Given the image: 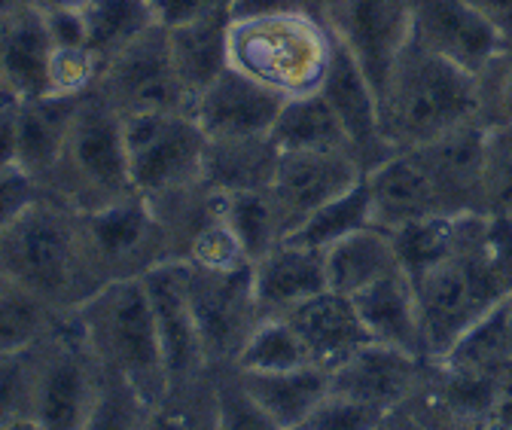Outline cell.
<instances>
[{"mask_svg": "<svg viewBox=\"0 0 512 430\" xmlns=\"http://www.w3.org/2000/svg\"><path fill=\"white\" fill-rule=\"evenodd\" d=\"M381 409L366 406L354 397L330 391L324 400L314 406V412L305 418L299 430H372L381 421Z\"/></svg>", "mask_w": 512, "mask_h": 430, "instance_id": "41", "label": "cell"}, {"mask_svg": "<svg viewBox=\"0 0 512 430\" xmlns=\"http://www.w3.org/2000/svg\"><path fill=\"white\" fill-rule=\"evenodd\" d=\"M74 318L101 370L132 385L150 406L168 397V370L144 278L119 281L89 296Z\"/></svg>", "mask_w": 512, "mask_h": 430, "instance_id": "4", "label": "cell"}, {"mask_svg": "<svg viewBox=\"0 0 512 430\" xmlns=\"http://www.w3.org/2000/svg\"><path fill=\"white\" fill-rule=\"evenodd\" d=\"M0 266L7 278L71 315L86 302L80 263V211L52 196H40L4 235H0Z\"/></svg>", "mask_w": 512, "mask_h": 430, "instance_id": "6", "label": "cell"}, {"mask_svg": "<svg viewBox=\"0 0 512 430\" xmlns=\"http://www.w3.org/2000/svg\"><path fill=\"white\" fill-rule=\"evenodd\" d=\"M22 7H31V0H0V16H7V13H16Z\"/></svg>", "mask_w": 512, "mask_h": 430, "instance_id": "49", "label": "cell"}, {"mask_svg": "<svg viewBox=\"0 0 512 430\" xmlns=\"http://www.w3.org/2000/svg\"><path fill=\"white\" fill-rule=\"evenodd\" d=\"M10 284H13V281L7 278V272H4V266H0V293H4V290H7Z\"/></svg>", "mask_w": 512, "mask_h": 430, "instance_id": "51", "label": "cell"}, {"mask_svg": "<svg viewBox=\"0 0 512 430\" xmlns=\"http://www.w3.org/2000/svg\"><path fill=\"white\" fill-rule=\"evenodd\" d=\"M366 226H375V220H372V199H369L366 174H363L360 183H354L348 193L327 202L320 211H314L287 238L296 241V244H305V248H314V251H327V248H333L336 241H342L345 235L360 232Z\"/></svg>", "mask_w": 512, "mask_h": 430, "instance_id": "32", "label": "cell"}, {"mask_svg": "<svg viewBox=\"0 0 512 430\" xmlns=\"http://www.w3.org/2000/svg\"><path fill=\"white\" fill-rule=\"evenodd\" d=\"M144 287L150 296V309L165 354L168 391L199 385L202 379L211 376V366L199 336L196 312H192L186 263L174 260L153 269L150 275H144Z\"/></svg>", "mask_w": 512, "mask_h": 430, "instance_id": "12", "label": "cell"}, {"mask_svg": "<svg viewBox=\"0 0 512 430\" xmlns=\"http://www.w3.org/2000/svg\"><path fill=\"white\" fill-rule=\"evenodd\" d=\"M34 412V360L31 348L0 354V427L28 421Z\"/></svg>", "mask_w": 512, "mask_h": 430, "instance_id": "39", "label": "cell"}, {"mask_svg": "<svg viewBox=\"0 0 512 430\" xmlns=\"http://www.w3.org/2000/svg\"><path fill=\"white\" fill-rule=\"evenodd\" d=\"M150 403L119 376L104 373V385L98 403L83 424V430H147Z\"/></svg>", "mask_w": 512, "mask_h": 430, "instance_id": "38", "label": "cell"}, {"mask_svg": "<svg viewBox=\"0 0 512 430\" xmlns=\"http://www.w3.org/2000/svg\"><path fill=\"white\" fill-rule=\"evenodd\" d=\"M0 430H43L34 418H28V421H19V424H10V427H0Z\"/></svg>", "mask_w": 512, "mask_h": 430, "instance_id": "50", "label": "cell"}, {"mask_svg": "<svg viewBox=\"0 0 512 430\" xmlns=\"http://www.w3.org/2000/svg\"><path fill=\"white\" fill-rule=\"evenodd\" d=\"M482 214L512 217V126H485Z\"/></svg>", "mask_w": 512, "mask_h": 430, "instance_id": "36", "label": "cell"}, {"mask_svg": "<svg viewBox=\"0 0 512 430\" xmlns=\"http://www.w3.org/2000/svg\"><path fill=\"white\" fill-rule=\"evenodd\" d=\"M128 168L141 199H162L205 180L208 135L189 110L122 119Z\"/></svg>", "mask_w": 512, "mask_h": 430, "instance_id": "9", "label": "cell"}, {"mask_svg": "<svg viewBox=\"0 0 512 430\" xmlns=\"http://www.w3.org/2000/svg\"><path fill=\"white\" fill-rule=\"evenodd\" d=\"M272 141L281 150H342V153H351V144L345 138L342 122L336 119L333 107L327 104V98L320 92L284 101L275 126H272Z\"/></svg>", "mask_w": 512, "mask_h": 430, "instance_id": "30", "label": "cell"}, {"mask_svg": "<svg viewBox=\"0 0 512 430\" xmlns=\"http://www.w3.org/2000/svg\"><path fill=\"white\" fill-rule=\"evenodd\" d=\"M19 165V122H16V101L0 107V168Z\"/></svg>", "mask_w": 512, "mask_h": 430, "instance_id": "44", "label": "cell"}, {"mask_svg": "<svg viewBox=\"0 0 512 430\" xmlns=\"http://www.w3.org/2000/svg\"><path fill=\"white\" fill-rule=\"evenodd\" d=\"M351 299H354V309H357L372 342L388 345V348H400L406 354L427 360L415 284L403 269L369 284L366 290H360Z\"/></svg>", "mask_w": 512, "mask_h": 430, "instance_id": "23", "label": "cell"}, {"mask_svg": "<svg viewBox=\"0 0 512 430\" xmlns=\"http://www.w3.org/2000/svg\"><path fill=\"white\" fill-rule=\"evenodd\" d=\"M503 40L512 43V0H464Z\"/></svg>", "mask_w": 512, "mask_h": 430, "instance_id": "45", "label": "cell"}, {"mask_svg": "<svg viewBox=\"0 0 512 430\" xmlns=\"http://www.w3.org/2000/svg\"><path fill=\"white\" fill-rule=\"evenodd\" d=\"M34 412L43 430H83L89 421L104 370L92 354L74 312L64 315L34 348Z\"/></svg>", "mask_w": 512, "mask_h": 430, "instance_id": "8", "label": "cell"}, {"mask_svg": "<svg viewBox=\"0 0 512 430\" xmlns=\"http://www.w3.org/2000/svg\"><path fill=\"white\" fill-rule=\"evenodd\" d=\"M235 10V0H156V16L159 25H180L192 19H205V16H220Z\"/></svg>", "mask_w": 512, "mask_h": 430, "instance_id": "43", "label": "cell"}, {"mask_svg": "<svg viewBox=\"0 0 512 430\" xmlns=\"http://www.w3.org/2000/svg\"><path fill=\"white\" fill-rule=\"evenodd\" d=\"M412 284L421 309L427 360L436 363L512 293L488 251V217L470 214L455 251L415 275Z\"/></svg>", "mask_w": 512, "mask_h": 430, "instance_id": "2", "label": "cell"}, {"mask_svg": "<svg viewBox=\"0 0 512 430\" xmlns=\"http://www.w3.org/2000/svg\"><path fill=\"white\" fill-rule=\"evenodd\" d=\"M31 4L43 13H80L89 0H31Z\"/></svg>", "mask_w": 512, "mask_h": 430, "instance_id": "47", "label": "cell"}, {"mask_svg": "<svg viewBox=\"0 0 512 430\" xmlns=\"http://www.w3.org/2000/svg\"><path fill=\"white\" fill-rule=\"evenodd\" d=\"M372 430H433V427L415 412L412 403H403V406H397L391 412H384L381 421Z\"/></svg>", "mask_w": 512, "mask_h": 430, "instance_id": "46", "label": "cell"}, {"mask_svg": "<svg viewBox=\"0 0 512 430\" xmlns=\"http://www.w3.org/2000/svg\"><path fill=\"white\" fill-rule=\"evenodd\" d=\"M330 290L324 251L305 248L290 238L253 263V293L263 318H284L305 299Z\"/></svg>", "mask_w": 512, "mask_h": 430, "instance_id": "22", "label": "cell"}, {"mask_svg": "<svg viewBox=\"0 0 512 430\" xmlns=\"http://www.w3.org/2000/svg\"><path fill=\"white\" fill-rule=\"evenodd\" d=\"M284 318L299 333L311 357V366H317V370H324V373H333L342 360H348L354 351L372 342L354 309V299L336 290H324L305 299Z\"/></svg>", "mask_w": 512, "mask_h": 430, "instance_id": "21", "label": "cell"}, {"mask_svg": "<svg viewBox=\"0 0 512 430\" xmlns=\"http://www.w3.org/2000/svg\"><path fill=\"white\" fill-rule=\"evenodd\" d=\"M186 275L208 366L211 370L235 366L244 342L263 321L260 302L253 293V266L238 263L214 269L186 263Z\"/></svg>", "mask_w": 512, "mask_h": 430, "instance_id": "10", "label": "cell"}, {"mask_svg": "<svg viewBox=\"0 0 512 430\" xmlns=\"http://www.w3.org/2000/svg\"><path fill=\"white\" fill-rule=\"evenodd\" d=\"M43 193L80 214L138 199L128 168L122 116L92 89L80 98L68 141L43 180Z\"/></svg>", "mask_w": 512, "mask_h": 430, "instance_id": "5", "label": "cell"}, {"mask_svg": "<svg viewBox=\"0 0 512 430\" xmlns=\"http://www.w3.org/2000/svg\"><path fill=\"white\" fill-rule=\"evenodd\" d=\"M324 260H327V284L342 296H357L369 284L400 269L394 238L381 226H366L360 232L345 235L333 248L324 251Z\"/></svg>", "mask_w": 512, "mask_h": 430, "instance_id": "27", "label": "cell"}, {"mask_svg": "<svg viewBox=\"0 0 512 430\" xmlns=\"http://www.w3.org/2000/svg\"><path fill=\"white\" fill-rule=\"evenodd\" d=\"M327 25L378 92L409 43L412 0H336L327 13Z\"/></svg>", "mask_w": 512, "mask_h": 430, "instance_id": "14", "label": "cell"}, {"mask_svg": "<svg viewBox=\"0 0 512 430\" xmlns=\"http://www.w3.org/2000/svg\"><path fill=\"white\" fill-rule=\"evenodd\" d=\"M278 159L281 147L272 141V135L217 138L208 141L205 183L217 193L269 190L278 171Z\"/></svg>", "mask_w": 512, "mask_h": 430, "instance_id": "26", "label": "cell"}, {"mask_svg": "<svg viewBox=\"0 0 512 430\" xmlns=\"http://www.w3.org/2000/svg\"><path fill=\"white\" fill-rule=\"evenodd\" d=\"M409 40L473 77L509 43L464 0H412Z\"/></svg>", "mask_w": 512, "mask_h": 430, "instance_id": "17", "label": "cell"}, {"mask_svg": "<svg viewBox=\"0 0 512 430\" xmlns=\"http://www.w3.org/2000/svg\"><path fill=\"white\" fill-rule=\"evenodd\" d=\"M333 107L336 119L342 122L345 138L351 144V153L363 165V171H372L394 153L388 135L381 126V107L378 92L369 83L366 71L357 65V58L336 40L327 77L317 89Z\"/></svg>", "mask_w": 512, "mask_h": 430, "instance_id": "16", "label": "cell"}, {"mask_svg": "<svg viewBox=\"0 0 512 430\" xmlns=\"http://www.w3.org/2000/svg\"><path fill=\"white\" fill-rule=\"evenodd\" d=\"M467 217L470 214H461V217H424V220H415L409 226L394 229L391 238H394V248H397L400 269L409 278H415L424 269H430L433 263H439L445 254H452L455 244L461 241Z\"/></svg>", "mask_w": 512, "mask_h": 430, "instance_id": "34", "label": "cell"}, {"mask_svg": "<svg viewBox=\"0 0 512 430\" xmlns=\"http://www.w3.org/2000/svg\"><path fill=\"white\" fill-rule=\"evenodd\" d=\"M366 190L372 199L375 226L388 232L424 217H455L448 211L433 168L418 147L394 150L381 165L366 171Z\"/></svg>", "mask_w": 512, "mask_h": 430, "instance_id": "15", "label": "cell"}, {"mask_svg": "<svg viewBox=\"0 0 512 430\" xmlns=\"http://www.w3.org/2000/svg\"><path fill=\"white\" fill-rule=\"evenodd\" d=\"M427 370L430 360L369 342L330 373V391L354 397L381 412H391L421 391Z\"/></svg>", "mask_w": 512, "mask_h": 430, "instance_id": "18", "label": "cell"}, {"mask_svg": "<svg viewBox=\"0 0 512 430\" xmlns=\"http://www.w3.org/2000/svg\"><path fill=\"white\" fill-rule=\"evenodd\" d=\"M92 92L110 104L122 119L141 113L189 110V95L177 77L168 49V34L162 25L150 28L132 46L101 65Z\"/></svg>", "mask_w": 512, "mask_h": 430, "instance_id": "11", "label": "cell"}, {"mask_svg": "<svg viewBox=\"0 0 512 430\" xmlns=\"http://www.w3.org/2000/svg\"><path fill=\"white\" fill-rule=\"evenodd\" d=\"M223 220L250 266L287 238L269 190L223 193Z\"/></svg>", "mask_w": 512, "mask_h": 430, "instance_id": "31", "label": "cell"}, {"mask_svg": "<svg viewBox=\"0 0 512 430\" xmlns=\"http://www.w3.org/2000/svg\"><path fill=\"white\" fill-rule=\"evenodd\" d=\"M86 95V92H83ZM83 95H43L16 101V122H19V168H25L34 180L49 177Z\"/></svg>", "mask_w": 512, "mask_h": 430, "instance_id": "25", "label": "cell"}, {"mask_svg": "<svg viewBox=\"0 0 512 430\" xmlns=\"http://www.w3.org/2000/svg\"><path fill=\"white\" fill-rule=\"evenodd\" d=\"M7 101H13V98H7V92H4V86H0V107H4Z\"/></svg>", "mask_w": 512, "mask_h": 430, "instance_id": "52", "label": "cell"}, {"mask_svg": "<svg viewBox=\"0 0 512 430\" xmlns=\"http://www.w3.org/2000/svg\"><path fill=\"white\" fill-rule=\"evenodd\" d=\"M381 126L394 150H412L455 135L479 116L476 77L415 40L403 46L378 89Z\"/></svg>", "mask_w": 512, "mask_h": 430, "instance_id": "1", "label": "cell"}, {"mask_svg": "<svg viewBox=\"0 0 512 430\" xmlns=\"http://www.w3.org/2000/svg\"><path fill=\"white\" fill-rule=\"evenodd\" d=\"M229 25L232 16H205L180 25H162L168 34V49L174 58L183 92L189 95V107L226 68H229Z\"/></svg>", "mask_w": 512, "mask_h": 430, "instance_id": "24", "label": "cell"}, {"mask_svg": "<svg viewBox=\"0 0 512 430\" xmlns=\"http://www.w3.org/2000/svg\"><path fill=\"white\" fill-rule=\"evenodd\" d=\"M284 107V98L244 77L235 68H226L196 101L189 113L199 122L208 141L217 138H247L272 135L275 119Z\"/></svg>", "mask_w": 512, "mask_h": 430, "instance_id": "19", "label": "cell"}, {"mask_svg": "<svg viewBox=\"0 0 512 430\" xmlns=\"http://www.w3.org/2000/svg\"><path fill=\"white\" fill-rule=\"evenodd\" d=\"M235 376L247 388V394L284 430H299L305 418L314 412V406L330 394V373L317 370V366H302V370H287V373L235 370Z\"/></svg>", "mask_w": 512, "mask_h": 430, "instance_id": "28", "label": "cell"}, {"mask_svg": "<svg viewBox=\"0 0 512 430\" xmlns=\"http://www.w3.org/2000/svg\"><path fill=\"white\" fill-rule=\"evenodd\" d=\"M363 165L342 150H281L269 196L281 226L293 235L314 211L363 180Z\"/></svg>", "mask_w": 512, "mask_h": 430, "instance_id": "13", "label": "cell"}, {"mask_svg": "<svg viewBox=\"0 0 512 430\" xmlns=\"http://www.w3.org/2000/svg\"><path fill=\"white\" fill-rule=\"evenodd\" d=\"M174 260V244L162 220L141 196L104 211L80 214V263L86 299L110 284L138 281Z\"/></svg>", "mask_w": 512, "mask_h": 430, "instance_id": "7", "label": "cell"}, {"mask_svg": "<svg viewBox=\"0 0 512 430\" xmlns=\"http://www.w3.org/2000/svg\"><path fill=\"white\" fill-rule=\"evenodd\" d=\"M52 52L43 10L31 4L0 16V86L7 98L52 95Z\"/></svg>", "mask_w": 512, "mask_h": 430, "instance_id": "20", "label": "cell"}, {"mask_svg": "<svg viewBox=\"0 0 512 430\" xmlns=\"http://www.w3.org/2000/svg\"><path fill=\"white\" fill-rule=\"evenodd\" d=\"M302 366H311V357L287 318H263L235 360V370L244 373H287Z\"/></svg>", "mask_w": 512, "mask_h": 430, "instance_id": "33", "label": "cell"}, {"mask_svg": "<svg viewBox=\"0 0 512 430\" xmlns=\"http://www.w3.org/2000/svg\"><path fill=\"white\" fill-rule=\"evenodd\" d=\"M333 46L330 25L308 10L235 16L229 25V68L287 101L320 89Z\"/></svg>", "mask_w": 512, "mask_h": 430, "instance_id": "3", "label": "cell"}, {"mask_svg": "<svg viewBox=\"0 0 512 430\" xmlns=\"http://www.w3.org/2000/svg\"><path fill=\"white\" fill-rule=\"evenodd\" d=\"M80 19L86 28V49L98 61V71L159 25L156 0H89L80 10Z\"/></svg>", "mask_w": 512, "mask_h": 430, "instance_id": "29", "label": "cell"}, {"mask_svg": "<svg viewBox=\"0 0 512 430\" xmlns=\"http://www.w3.org/2000/svg\"><path fill=\"white\" fill-rule=\"evenodd\" d=\"M64 315L34 293L10 284L0 293V354H19L34 348Z\"/></svg>", "mask_w": 512, "mask_h": 430, "instance_id": "35", "label": "cell"}, {"mask_svg": "<svg viewBox=\"0 0 512 430\" xmlns=\"http://www.w3.org/2000/svg\"><path fill=\"white\" fill-rule=\"evenodd\" d=\"M43 196L40 180L19 165L0 168V235H4L37 199Z\"/></svg>", "mask_w": 512, "mask_h": 430, "instance_id": "42", "label": "cell"}, {"mask_svg": "<svg viewBox=\"0 0 512 430\" xmlns=\"http://www.w3.org/2000/svg\"><path fill=\"white\" fill-rule=\"evenodd\" d=\"M211 394H214V430H284L247 394L232 366L211 370Z\"/></svg>", "mask_w": 512, "mask_h": 430, "instance_id": "37", "label": "cell"}, {"mask_svg": "<svg viewBox=\"0 0 512 430\" xmlns=\"http://www.w3.org/2000/svg\"><path fill=\"white\" fill-rule=\"evenodd\" d=\"M482 126H512V43L476 74Z\"/></svg>", "mask_w": 512, "mask_h": 430, "instance_id": "40", "label": "cell"}, {"mask_svg": "<svg viewBox=\"0 0 512 430\" xmlns=\"http://www.w3.org/2000/svg\"><path fill=\"white\" fill-rule=\"evenodd\" d=\"M333 4H336V0H299V7H302V10L314 13L317 19H324V22H327V13H330Z\"/></svg>", "mask_w": 512, "mask_h": 430, "instance_id": "48", "label": "cell"}]
</instances>
